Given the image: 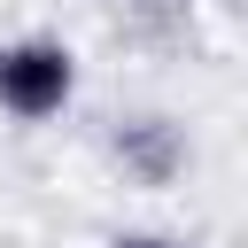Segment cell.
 I'll use <instances>...</instances> for the list:
<instances>
[{
  "label": "cell",
  "instance_id": "6da1fadb",
  "mask_svg": "<svg viewBox=\"0 0 248 248\" xmlns=\"http://www.w3.org/2000/svg\"><path fill=\"white\" fill-rule=\"evenodd\" d=\"M70 93H78V54L62 39H16V46H0V108L16 124L62 116Z\"/></svg>",
  "mask_w": 248,
  "mask_h": 248
},
{
  "label": "cell",
  "instance_id": "7a4b0ae2",
  "mask_svg": "<svg viewBox=\"0 0 248 248\" xmlns=\"http://www.w3.org/2000/svg\"><path fill=\"white\" fill-rule=\"evenodd\" d=\"M116 248H186V240H163V232H132V240H116Z\"/></svg>",
  "mask_w": 248,
  "mask_h": 248
}]
</instances>
